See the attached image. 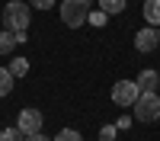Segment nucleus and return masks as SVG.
I'll list each match as a JSON object with an SVG mask.
<instances>
[{"label":"nucleus","instance_id":"obj_17","mask_svg":"<svg viewBox=\"0 0 160 141\" xmlns=\"http://www.w3.org/2000/svg\"><path fill=\"white\" fill-rule=\"evenodd\" d=\"M29 7H35V10H51V7H55V0H29Z\"/></svg>","mask_w":160,"mask_h":141},{"label":"nucleus","instance_id":"obj_3","mask_svg":"<svg viewBox=\"0 0 160 141\" xmlns=\"http://www.w3.org/2000/svg\"><path fill=\"white\" fill-rule=\"evenodd\" d=\"M87 16H90V7L83 3V0H64L61 3V19H64V26H71V29L83 26Z\"/></svg>","mask_w":160,"mask_h":141},{"label":"nucleus","instance_id":"obj_6","mask_svg":"<svg viewBox=\"0 0 160 141\" xmlns=\"http://www.w3.org/2000/svg\"><path fill=\"white\" fill-rule=\"evenodd\" d=\"M135 45H138V51H154V48L160 45V35H157V29H154V26L141 29V32L135 35Z\"/></svg>","mask_w":160,"mask_h":141},{"label":"nucleus","instance_id":"obj_20","mask_svg":"<svg viewBox=\"0 0 160 141\" xmlns=\"http://www.w3.org/2000/svg\"><path fill=\"white\" fill-rule=\"evenodd\" d=\"M83 3H87V7H90V3H93V0H83Z\"/></svg>","mask_w":160,"mask_h":141},{"label":"nucleus","instance_id":"obj_13","mask_svg":"<svg viewBox=\"0 0 160 141\" xmlns=\"http://www.w3.org/2000/svg\"><path fill=\"white\" fill-rule=\"evenodd\" d=\"M0 141H26V135L19 128H3V132H0Z\"/></svg>","mask_w":160,"mask_h":141},{"label":"nucleus","instance_id":"obj_11","mask_svg":"<svg viewBox=\"0 0 160 141\" xmlns=\"http://www.w3.org/2000/svg\"><path fill=\"white\" fill-rule=\"evenodd\" d=\"M10 74L13 77H26V74H29V61H26V58H13L10 61Z\"/></svg>","mask_w":160,"mask_h":141},{"label":"nucleus","instance_id":"obj_19","mask_svg":"<svg viewBox=\"0 0 160 141\" xmlns=\"http://www.w3.org/2000/svg\"><path fill=\"white\" fill-rule=\"evenodd\" d=\"M26 141H51V138H45L42 132H38V135H26Z\"/></svg>","mask_w":160,"mask_h":141},{"label":"nucleus","instance_id":"obj_5","mask_svg":"<svg viewBox=\"0 0 160 141\" xmlns=\"http://www.w3.org/2000/svg\"><path fill=\"white\" fill-rule=\"evenodd\" d=\"M16 128L22 135H38L42 132V112L38 109H22L19 119H16Z\"/></svg>","mask_w":160,"mask_h":141},{"label":"nucleus","instance_id":"obj_10","mask_svg":"<svg viewBox=\"0 0 160 141\" xmlns=\"http://www.w3.org/2000/svg\"><path fill=\"white\" fill-rule=\"evenodd\" d=\"M13 48H16V35L3 29V32H0V55H10Z\"/></svg>","mask_w":160,"mask_h":141},{"label":"nucleus","instance_id":"obj_14","mask_svg":"<svg viewBox=\"0 0 160 141\" xmlns=\"http://www.w3.org/2000/svg\"><path fill=\"white\" fill-rule=\"evenodd\" d=\"M55 141H83V138H80V132H74V128H61L55 135Z\"/></svg>","mask_w":160,"mask_h":141},{"label":"nucleus","instance_id":"obj_9","mask_svg":"<svg viewBox=\"0 0 160 141\" xmlns=\"http://www.w3.org/2000/svg\"><path fill=\"white\" fill-rule=\"evenodd\" d=\"M13 80H16V77L10 74V68H0V96H10V90H13Z\"/></svg>","mask_w":160,"mask_h":141},{"label":"nucleus","instance_id":"obj_18","mask_svg":"<svg viewBox=\"0 0 160 141\" xmlns=\"http://www.w3.org/2000/svg\"><path fill=\"white\" fill-rule=\"evenodd\" d=\"M128 125H131V119H128V115H122V119L115 122V128H128Z\"/></svg>","mask_w":160,"mask_h":141},{"label":"nucleus","instance_id":"obj_21","mask_svg":"<svg viewBox=\"0 0 160 141\" xmlns=\"http://www.w3.org/2000/svg\"><path fill=\"white\" fill-rule=\"evenodd\" d=\"M157 35H160V29H157Z\"/></svg>","mask_w":160,"mask_h":141},{"label":"nucleus","instance_id":"obj_8","mask_svg":"<svg viewBox=\"0 0 160 141\" xmlns=\"http://www.w3.org/2000/svg\"><path fill=\"white\" fill-rule=\"evenodd\" d=\"M144 19L151 26H160V0H144Z\"/></svg>","mask_w":160,"mask_h":141},{"label":"nucleus","instance_id":"obj_16","mask_svg":"<svg viewBox=\"0 0 160 141\" xmlns=\"http://www.w3.org/2000/svg\"><path fill=\"white\" fill-rule=\"evenodd\" d=\"M115 132H118L115 125H102L99 128V141H115Z\"/></svg>","mask_w":160,"mask_h":141},{"label":"nucleus","instance_id":"obj_15","mask_svg":"<svg viewBox=\"0 0 160 141\" xmlns=\"http://www.w3.org/2000/svg\"><path fill=\"white\" fill-rule=\"evenodd\" d=\"M106 16H109V13H102V10H96V13H90V16H87V23H93V26H106V23H109Z\"/></svg>","mask_w":160,"mask_h":141},{"label":"nucleus","instance_id":"obj_2","mask_svg":"<svg viewBox=\"0 0 160 141\" xmlns=\"http://www.w3.org/2000/svg\"><path fill=\"white\" fill-rule=\"evenodd\" d=\"M135 119L138 122H157L160 119V96L157 93H141L135 103Z\"/></svg>","mask_w":160,"mask_h":141},{"label":"nucleus","instance_id":"obj_1","mask_svg":"<svg viewBox=\"0 0 160 141\" xmlns=\"http://www.w3.org/2000/svg\"><path fill=\"white\" fill-rule=\"evenodd\" d=\"M29 7L22 3V0H10L3 7V26L7 32H29Z\"/></svg>","mask_w":160,"mask_h":141},{"label":"nucleus","instance_id":"obj_7","mask_svg":"<svg viewBox=\"0 0 160 141\" xmlns=\"http://www.w3.org/2000/svg\"><path fill=\"white\" fill-rule=\"evenodd\" d=\"M138 90H141V93H157V87H160V74L154 71V68H148V71H141L138 74Z\"/></svg>","mask_w":160,"mask_h":141},{"label":"nucleus","instance_id":"obj_12","mask_svg":"<svg viewBox=\"0 0 160 141\" xmlns=\"http://www.w3.org/2000/svg\"><path fill=\"white\" fill-rule=\"evenodd\" d=\"M102 13H122L125 10V0H99Z\"/></svg>","mask_w":160,"mask_h":141},{"label":"nucleus","instance_id":"obj_4","mask_svg":"<svg viewBox=\"0 0 160 141\" xmlns=\"http://www.w3.org/2000/svg\"><path fill=\"white\" fill-rule=\"evenodd\" d=\"M138 96H141V90H138V83L135 80H118L115 87H112V103L115 106H135L138 103Z\"/></svg>","mask_w":160,"mask_h":141}]
</instances>
